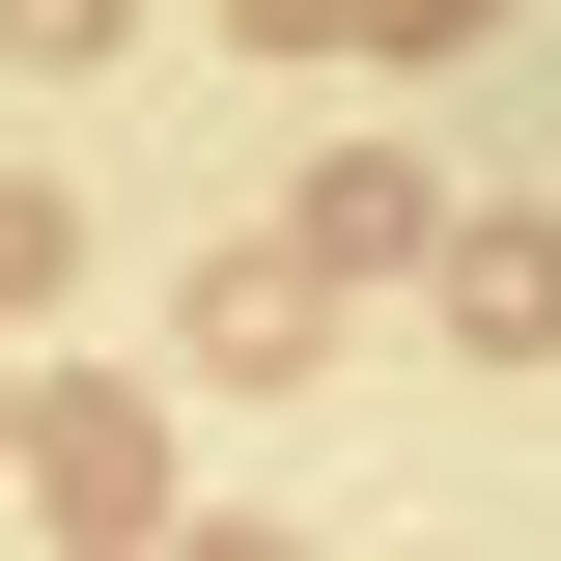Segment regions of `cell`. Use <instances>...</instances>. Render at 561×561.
<instances>
[{"label": "cell", "instance_id": "3", "mask_svg": "<svg viewBox=\"0 0 561 561\" xmlns=\"http://www.w3.org/2000/svg\"><path fill=\"white\" fill-rule=\"evenodd\" d=\"M28 280H57V197H28V169H0V309H28Z\"/></svg>", "mask_w": 561, "mask_h": 561}, {"label": "cell", "instance_id": "2", "mask_svg": "<svg viewBox=\"0 0 561 561\" xmlns=\"http://www.w3.org/2000/svg\"><path fill=\"white\" fill-rule=\"evenodd\" d=\"M365 28H393V57H478V28H505V0H365Z\"/></svg>", "mask_w": 561, "mask_h": 561}, {"label": "cell", "instance_id": "1", "mask_svg": "<svg viewBox=\"0 0 561 561\" xmlns=\"http://www.w3.org/2000/svg\"><path fill=\"white\" fill-rule=\"evenodd\" d=\"M28 449H57V505H84V534H140V505H169V421H140V393H57Z\"/></svg>", "mask_w": 561, "mask_h": 561}]
</instances>
